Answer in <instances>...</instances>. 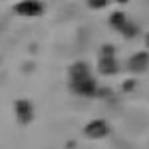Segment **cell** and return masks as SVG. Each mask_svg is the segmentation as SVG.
<instances>
[{
    "instance_id": "obj_5",
    "label": "cell",
    "mask_w": 149,
    "mask_h": 149,
    "mask_svg": "<svg viewBox=\"0 0 149 149\" xmlns=\"http://www.w3.org/2000/svg\"><path fill=\"white\" fill-rule=\"evenodd\" d=\"M97 72L102 76H115L119 72V62L115 54H100L97 58Z\"/></svg>"
},
{
    "instance_id": "obj_8",
    "label": "cell",
    "mask_w": 149,
    "mask_h": 149,
    "mask_svg": "<svg viewBox=\"0 0 149 149\" xmlns=\"http://www.w3.org/2000/svg\"><path fill=\"white\" fill-rule=\"evenodd\" d=\"M127 16H125V12H121V10H115L109 14V26H111V30H115V32H119L121 34V30L127 26Z\"/></svg>"
},
{
    "instance_id": "obj_1",
    "label": "cell",
    "mask_w": 149,
    "mask_h": 149,
    "mask_svg": "<svg viewBox=\"0 0 149 149\" xmlns=\"http://www.w3.org/2000/svg\"><path fill=\"white\" fill-rule=\"evenodd\" d=\"M14 14L24 16V18H36L44 14V4L40 0H22L14 6Z\"/></svg>"
},
{
    "instance_id": "obj_13",
    "label": "cell",
    "mask_w": 149,
    "mask_h": 149,
    "mask_svg": "<svg viewBox=\"0 0 149 149\" xmlns=\"http://www.w3.org/2000/svg\"><path fill=\"white\" fill-rule=\"evenodd\" d=\"M145 44H147V48H149V32H147V36H145Z\"/></svg>"
},
{
    "instance_id": "obj_9",
    "label": "cell",
    "mask_w": 149,
    "mask_h": 149,
    "mask_svg": "<svg viewBox=\"0 0 149 149\" xmlns=\"http://www.w3.org/2000/svg\"><path fill=\"white\" fill-rule=\"evenodd\" d=\"M137 32H139V28L135 26V24H133V22H127V26L121 30V36L127 38V40H133V38L137 36Z\"/></svg>"
},
{
    "instance_id": "obj_2",
    "label": "cell",
    "mask_w": 149,
    "mask_h": 149,
    "mask_svg": "<svg viewBox=\"0 0 149 149\" xmlns=\"http://www.w3.org/2000/svg\"><path fill=\"white\" fill-rule=\"evenodd\" d=\"M70 90H72V93H76L80 97H97L100 88H97L93 78H88V80H81V81H72Z\"/></svg>"
},
{
    "instance_id": "obj_11",
    "label": "cell",
    "mask_w": 149,
    "mask_h": 149,
    "mask_svg": "<svg viewBox=\"0 0 149 149\" xmlns=\"http://www.w3.org/2000/svg\"><path fill=\"white\" fill-rule=\"evenodd\" d=\"M133 88H135V81L133 80H125L123 81V92H131Z\"/></svg>"
},
{
    "instance_id": "obj_3",
    "label": "cell",
    "mask_w": 149,
    "mask_h": 149,
    "mask_svg": "<svg viewBox=\"0 0 149 149\" xmlns=\"http://www.w3.org/2000/svg\"><path fill=\"white\" fill-rule=\"evenodd\" d=\"M84 135L88 139H103L109 135V125L105 119H92L84 127Z\"/></svg>"
},
{
    "instance_id": "obj_10",
    "label": "cell",
    "mask_w": 149,
    "mask_h": 149,
    "mask_svg": "<svg viewBox=\"0 0 149 149\" xmlns=\"http://www.w3.org/2000/svg\"><path fill=\"white\" fill-rule=\"evenodd\" d=\"M107 2H109V0H86V4H88L92 10H102V8L107 6Z\"/></svg>"
},
{
    "instance_id": "obj_12",
    "label": "cell",
    "mask_w": 149,
    "mask_h": 149,
    "mask_svg": "<svg viewBox=\"0 0 149 149\" xmlns=\"http://www.w3.org/2000/svg\"><path fill=\"white\" fill-rule=\"evenodd\" d=\"M107 95H111V92H109L107 88H102V90H97V97H107Z\"/></svg>"
},
{
    "instance_id": "obj_6",
    "label": "cell",
    "mask_w": 149,
    "mask_h": 149,
    "mask_svg": "<svg viewBox=\"0 0 149 149\" xmlns=\"http://www.w3.org/2000/svg\"><path fill=\"white\" fill-rule=\"evenodd\" d=\"M149 68V54L147 52H135L127 60V70L131 74H141Z\"/></svg>"
},
{
    "instance_id": "obj_4",
    "label": "cell",
    "mask_w": 149,
    "mask_h": 149,
    "mask_svg": "<svg viewBox=\"0 0 149 149\" xmlns=\"http://www.w3.org/2000/svg\"><path fill=\"white\" fill-rule=\"evenodd\" d=\"M14 113L22 125H28L34 119V105L30 100H16L14 102Z\"/></svg>"
},
{
    "instance_id": "obj_7",
    "label": "cell",
    "mask_w": 149,
    "mask_h": 149,
    "mask_svg": "<svg viewBox=\"0 0 149 149\" xmlns=\"http://www.w3.org/2000/svg\"><path fill=\"white\" fill-rule=\"evenodd\" d=\"M92 78V72H90V66L86 62H76L70 66V72H68V80L70 84L72 81H81V80H88Z\"/></svg>"
},
{
    "instance_id": "obj_14",
    "label": "cell",
    "mask_w": 149,
    "mask_h": 149,
    "mask_svg": "<svg viewBox=\"0 0 149 149\" xmlns=\"http://www.w3.org/2000/svg\"><path fill=\"white\" fill-rule=\"evenodd\" d=\"M119 2H127V0H119Z\"/></svg>"
}]
</instances>
